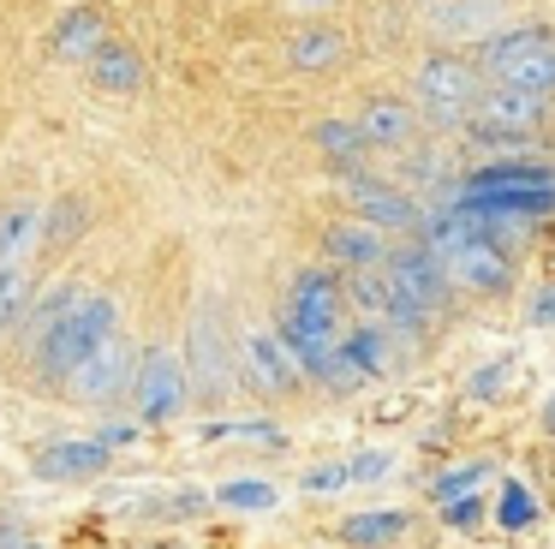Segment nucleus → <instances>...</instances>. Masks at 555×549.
Masks as SVG:
<instances>
[{
    "label": "nucleus",
    "mask_w": 555,
    "mask_h": 549,
    "mask_svg": "<svg viewBox=\"0 0 555 549\" xmlns=\"http://www.w3.org/2000/svg\"><path fill=\"white\" fill-rule=\"evenodd\" d=\"M73 298H78V286H66V281H61V286H49V293H42L37 305L25 310V317H30L25 329H30V334H42L49 322H61V317H66V305H73Z\"/></svg>",
    "instance_id": "nucleus-28"
},
{
    "label": "nucleus",
    "mask_w": 555,
    "mask_h": 549,
    "mask_svg": "<svg viewBox=\"0 0 555 549\" xmlns=\"http://www.w3.org/2000/svg\"><path fill=\"white\" fill-rule=\"evenodd\" d=\"M185 382L204 406H221L233 394V358H228V341H221V317L216 310H197L192 317V341H185Z\"/></svg>",
    "instance_id": "nucleus-8"
},
{
    "label": "nucleus",
    "mask_w": 555,
    "mask_h": 549,
    "mask_svg": "<svg viewBox=\"0 0 555 549\" xmlns=\"http://www.w3.org/2000/svg\"><path fill=\"white\" fill-rule=\"evenodd\" d=\"M317 150L335 162V174H359L364 167V155H371V143H364V131L352 126V119H317Z\"/></svg>",
    "instance_id": "nucleus-20"
},
{
    "label": "nucleus",
    "mask_w": 555,
    "mask_h": 549,
    "mask_svg": "<svg viewBox=\"0 0 555 549\" xmlns=\"http://www.w3.org/2000/svg\"><path fill=\"white\" fill-rule=\"evenodd\" d=\"M340 358H347L352 370H359L364 382L388 376V358H395V334L383 329V322H347V334H340Z\"/></svg>",
    "instance_id": "nucleus-19"
},
{
    "label": "nucleus",
    "mask_w": 555,
    "mask_h": 549,
    "mask_svg": "<svg viewBox=\"0 0 555 549\" xmlns=\"http://www.w3.org/2000/svg\"><path fill=\"white\" fill-rule=\"evenodd\" d=\"M483 477H490V460H460V465H448V472L430 477V501L436 508H442V501H460V496H472V489H483Z\"/></svg>",
    "instance_id": "nucleus-25"
},
{
    "label": "nucleus",
    "mask_w": 555,
    "mask_h": 549,
    "mask_svg": "<svg viewBox=\"0 0 555 549\" xmlns=\"http://www.w3.org/2000/svg\"><path fill=\"white\" fill-rule=\"evenodd\" d=\"M114 334H120V310H114V298L108 293H78L73 305H66V317L37 334L42 382H66L102 341H114Z\"/></svg>",
    "instance_id": "nucleus-4"
},
{
    "label": "nucleus",
    "mask_w": 555,
    "mask_h": 549,
    "mask_svg": "<svg viewBox=\"0 0 555 549\" xmlns=\"http://www.w3.org/2000/svg\"><path fill=\"white\" fill-rule=\"evenodd\" d=\"M340 334H347V286H340V269L311 263V269L293 274L287 305H281V317H275V341L287 346L293 365L311 382V370L340 346Z\"/></svg>",
    "instance_id": "nucleus-1"
},
{
    "label": "nucleus",
    "mask_w": 555,
    "mask_h": 549,
    "mask_svg": "<svg viewBox=\"0 0 555 549\" xmlns=\"http://www.w3.org/2000/svg\"><path fill=\"white\" fill-rule=\"evenodd\" d=\"M490 520L502 525V532H531V525L543 520V508H538L526 477H502V489H495V501H490Z\"/></svg>",
    "instance_id": "nucleus-23"
},
{
    "label": "nucleus",
    "mask_w": 555,
    "mask_h": 549,
    "mask_svg": "<svg viewBox=\"0 0 555 549\" xmlns=\"http://www.w3.org/2000/svg\"><path fill=\"white\" fill-rule=\"evenodd\" d=\"M37 233H42V239H78V233H85V197L54 203V209H49V221H42Z\"/></svg>",
    "instance_id": "nucleus-29"
},
{
    "label": "nucleus",
    "mask_w": 555,
    "mask_h": 549,
    "mask_svg": "<svg viewBox=\"0 0 555 549\" xmlns=\"http://www.w3.org/2000/svg\"><path fill=\"white\" fill-rule=\"evenodd\" d=\"M7 549H49V544H7Z\"/></svg>",
    "instance_id": "nucleus-36"
},
{
    "label": "nucleus",
    "mask_w": 555,
    "mask_h": 549,
    "mask_svg": "<svg viewBox=\"0 0 555 549\" xmlns=\"http://www.w3.org/2000/svg\"><path fill=\"white\" fill-rule=\"evenodd\" d=\"M507 382H514V358H490L483 370H472V382H466V388L478 394V400H495V394H502Z\"/></svg>",
    "instance_id": "nucleus-32"
},
{
    "label": "nucleus",
    "mask_w": 555,
    "mask_h": 549,
    "mask_svg": "<svg viewBox=\"0 0 555 549\" xmlns=\"http://www.w3.org/2000/svg\"><path fill=\"white\" fill-rule=\"evenodd\" d=\"M37 227H42L37 209H7L0 215V263H18V245H25Z\"/></svg>",
    "instance_id": "nucleus-26"
},
{
    "label": "nucleus",
    "mask_w": 555,
    "mask_h": 549,
    "mask_svg": "<svg viewBox=\"0 0 555 549\" xmlns=\"http://www.w3.org/2000/svg\"><path fill=\"white\" fill-rule=\"evenodd\" d=\"M108 460L114 454L96 436H66V442H49L37 454V477H49V484H90V477L108 472Z\"/></svg>",
    "instance_id": "nucleus-13"
},
{
    "label": "nucleus",
    "mask_w": 555,
    "mask_h": 549,
    "mask_svg": "<svg viewBox=\"0 0 555 549\" xmlns=\"http://www.w3.org/2000/svg\"><path fill=\"white\" fill-rule=\"evenodd\" d=\"M347 472H352V484H383V477L395 472V454H383V448L347 454Z\"/></svg>",
    "instance_id": "nucleus-31"
},
{
    "label": "nucleus",
    "mask_w": 555,
    "mask_h": 549,
    "mask_svg": "<svg viewBox=\"0 0 555 549\" xmlns=\"http://www.w3.org/2000/svg\"><path fill=\"white\" fill-rule=\"evenodd\" d=\"M240 358H245L240 376L251 382L257 394H293L305 382V370L293 365V353L275 341V329H251V334H245V346H240Z\"/></svg>",
    "instance_id": "nucleus-12"
},
{
    "label": "nucleus",
    "mask_w": 555,
    "mask_h": 549,
    "mask_svg": "<svg viewBox=\"0 0 555 549\" xmlns=\"http://www.w3.org/2000/svg\"><path fill=\"white\" fill-rule=\"evenodd\" d=\"M323 251H328V263H335L340 274L347 269H383V257H388V233H376L371 221H335L323 233Z\"/></svg>",
    "instance_id": "nucleus-14"
},
{
    "label": "nucleus",
    "mask_w": 555,
    "mask_h": 549,
    "mask_svg": "<svg viewBox=\"0 0 555 549\" xmlns=\"http://www.w3.org/2000/svg\"><path fill=\"white\" fill-rule=\"evenodd\" d=\"M466 221H519L543 227L555 215V186H507V191H448Z\"/></svg>",
    "instance_id": "nucleus-11"
},
{
    "label": "nucleus",
    "mask_w": 555,
    "mask_h": 549,
    "mask_svg": "<svg viewBox=\"0 0 555 549\" xmlns=\"http://www.w3.org/2000/svg\"><path fill=\"white\" fill-rule=\"evenodd\" d=\"M543 114H550V102H538V95H514V90H495V84H483L478 107H472V119H466V138L483 143V150L519 155V143L538 138Z\"/></svg>",
    "instance_id": "nucleus-6"
},
{
    "label": "nucleus",
    "mask_w": 555,
    "mask_h": 549,
    "mask_svg": "<svg viewBox=\"0 0 555 549\" xmlns=\"http://www.w3.org/2000/svg\"><path fill=\"white\" fill-rule=\"evenodd\" d=\"M507 186H555V162H543V155H495V162L472 167L454 191H507Z\"/></svg>",
    "instance_id": "nucleus-16"
},
{
    "label": "nucleus",
    "mask_w": 555,
    "mask_h": 549,
    "mask_svg": "<svg viewBox=\"0 0 555 549\" xmlns=\"http://www.w3.org/2000/svg\"><path fill=\"white\" fill-rule=\"evenodd\" d=\"M340 191H347L352 215L371 221L376 233H418V227H424L418 197L400 191V186H388V179H376V174H364V167H359V174H340Z\"/></svg>",
    "instance_id": "nucleus-9"
},
{
    "label": "nucleus",
    "mask_w": 555,
    "mask_h": 549,
    "mask_svg": "<svg viewBox=\"0 0 555 549\" xmlns=\"http://www.w3.org/2000/svg\"><path fill=\"white\" fill-rule=\"evenodd\" d=\"M352 126L364 131L371 150H406V143L418 138V107L400 102V95H376V102H364V114L352 119Z\"/></svg>",
    "instance_id": "nucleus-15"
},
{
    "label": "nucleus",
    "mask_w": 555,
    "mask_h": 549,
    "mask_svg": "<svg viewBox=\"0 0 555 549\" xmlns=\"http://www.w3.org/2000/svg\"><path fill=\"white\" fill-rule=\"evenodd\" d=\"M543 430L555 436V394H550V406H543Z\"/></svg>",
    "instance_id": "nucleus-35"
},
{
    "label": "nucleus",
    "mask_w": 555,
    "mask_h": 549,
    "mask_svg": "<svg viewBox=\"0 0 555 549\" xmlns=\"http://www.w3.org/2000/svg\"><path fill=\"white\" fill-rule=\"evenodd\" d=\"M340 54H347V36H340L335 24H305V30L293 36V48H287V60L299 72H323V66H335Z\"/></svg>",
    "instance_id": "nucleus-22"
},
{
    "label": "nucleus",
    "mask_w": 555,
    "mask_h": 549,
    "mask_svg": "<svg viewBox=\"0 0 555 549\" xmlns=\"http://www.w3.org/2000/svg\"><path fill=\"white\" fill-rule=\"evenodd\" d=\"M209 501H216V508H228V513H269L281 501V489L263 484V477H233V484H221Z\"/></svg>",
    "instance_id": "nucleus-24"
},
{
    "label": "nucleus",
    "mask_w": 555,
    "mask_h": 549,
    "mask_svg": "<svg viewBox=\"0 0 555 549\" xmlns=\"http://www.w3.org/2000/svg\"><path fill=\"white\" fill-rule=\"evenodd\" d=\"M185 394H192V382H185V358L168 353V346H156V353L138 358V382H132V406L144 424H168V418L185 412Z\"/></svg>",
    "instance_id": "nucleus-10"
},
{
    "label": "nucleus",
    "mask_w": 555,
    "mask_h": 549,
    "mask_svg": "<svg viewBox=\"0 0 555 549\" xmlns=\"http://www.w3.org/2000/svg\"><path fill=\"white\" fill-rule=\"evenodd\" d=\"M85 66H90V84H96V90H108V95H132V90H144V78H150L144 54H138V48H126V42H114V36L85 60Z\"/></svg>",
    "instance_id": "nucleus-17"
},
{
    "label": "nucleus",
    "mask_w": 555,
    "mask_h": 549,
    "mask_svg": "<svg viewBox=\"0 0 555 549\" xmlns=\"http://www.w3.org/2000/svg\"><path fill=\"white\" fill-rule=\"evenodd\" d=\"M412 95H418V119H430L436 131H466L472 107H478V95H483V78L466 54L436 48V54H424L418 72H412Z\"/></svg>",
    "instance_id": "nucleus-5"
},
{
    "label": "nucleus",
    "mask_w": 555,
    "mask_h": 549,
    "mask_svg": "<svg viewBox=\"0 0 555 549\" xmlns=\"http://www.w3.org/2000/svg\"><path fill=\"white\" fill-rule=\"evenodd\" d=\"M132 382H138V353H132L126 334H114V341H102L96 353L66 376V394L85 400V406H120L126 394H132Z\"/></svg>",
    "instance_id": "nucleus-7"
},
{
    "label": "nucleus",
    "mask_w": 555,
    "mask_h": 549,
    "mask_svg": "<svg viewBox=\"0 0 555 549\" xmlns=\"http://www.w3.org/2000/svg\"><path fill=\"white\" fill-rule=\"evenodd\" d=\"M108 42V24H102V12H66L61 30H54V60H90L96 48Z\"/></svg>",
    "instance_id": "nucleus-21"
},
{
    "label": "nucleus",
    "mask_w": 555,
    "mask_h": 549,
    "mask_svg": "<svg viewBox=\"0 0 555 549\" xmlns=\"http://www.w3.org/2000/svg\"><path fill=\"white\" fill-rule=\"evenodd\" d=\"M299 484L311 489V496H335V489H352V472H347V460H328V465H311Z\"/></svg>",
    "instance_id": "nucleus-33"
},
{
    "label": "nucleus",
    "mask_w": 555,
    "mask_h": 549,
    "mask_svg": "<svg viewBox=\"0 0 555 549\" xmlns=\"http://www.w3.org/2000/svg\"><path fill=\"white\" fill-rule=\"evenodd\" d=\"M436 513H442V525H448V532H472V525H478L483 513H490V501H483L478 489H472V496H460V501H442Z\"/></svg>",
    "instance_id": "nucleus-30"
},
{
    "label": "nucleus",
    "mask_w": 555,
    "mask_h": 549,
    "mask_svg": "<svg viewBox=\"0 0 555 549\" xmlns=\"http://www.w3.org/2000/svg\"><path fill=\"white\" fill-rule=\"evenodd\" d=\"M526 317H531V329H555V286H543V293L531 298Z\"/></svg>",
    "instance_id": "nucleus-34"
},
{
    "label": "nucleus",
    "mask_w": 555,
    "mask_h": 549,
    "mask_svg": "<svg viewBox=\"0 0 555 549\" xmlns=\"http://www.w3.org/2000/svg\"><path fill=\"white\" fill-rule=\"evenodd\" d=\"M299 7H323V0H299Z\"/></svg>",
    "instance_id": "nucleus-37"
},
{
    "label": "nucleus",
    "mask_w": 555,
    "mask_h": 549,
    "mask_svg": "<svg viewBox=\"0 0 555 549\" xmlns=\"http://www.w3.org/2000/svg\"><path fill=\"white\" fill-rule=\"evenodd\" d=\"M13 317H25V269L0 263V334L13 329Z\"/></svg>",
    "instance_id": "nucleus-27"
},
{
    "label": "nucleus",
    "mask_w": 555,
    "mask_h": 549,
    "mask_svg": "<svg viewBox=\"0 0 555 549\" xmlns=\"http://www.w3.org/2000/svg\"><path fill=\"white\" fill-rule=\"evenodd\" d=\"M383 281H388V310H383V329L400 334V341H412V334H424L436 317L448 310V298H454V286H448L442 263H436L430 245H388L383 257Z\"/></svg>",
    "instance_id": "nucleus-2"
},
{
    "label": "nucleus",
    "mask_w": 555,
    "mask_h": 549,
    "mask_svg": "<svg viewBox=\"0 0 555 549\" xmlns=\"http://www.w3.org/2000/svg\"><path fill=\"white\" fill-rule=\"evenodd\" d=\"M478 78L514 95L555 102V30L550 24H502L495 36L478 42Z\"/></svg>",
    "instance_id": "nucleus-3"
},
{
    "label": "nucleus",
    "mask_w": 555,
    "mask_h": 549,
    "mask_svg": "<svg viewBox=\"0 0 555 549\" xmlns=\"http://www.w3.org/2000/svg\"><path fill=\"white\" fill-rule=\"evenodd\" d=\"M412 532V508H364L340 520V544L347 549H388Z\"/></svg>",
    "instance_id": "nucleus-18"
}]
</instances>
